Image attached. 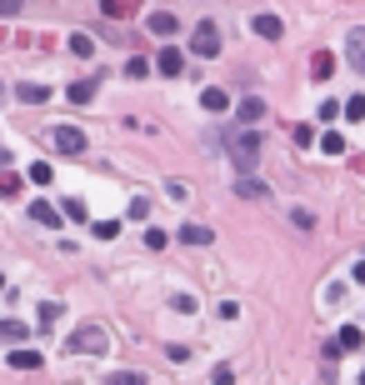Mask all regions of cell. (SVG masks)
I'll use <instances>...</instances> for the list:
<instances>
[{"mask_svg": "<svg viewBox=\"0 0 365 385\" xmlns=\"http://www.w3.org/2000/svg\"><path fill=\"white\" fill-rule=\"evenodd\" d=\"M230 160L241 165V176L255 170V160H261V135H255V125H245V131L230 135Z\"/></svg>", "mask_w": 365, "mask_h": 385, "instance_id": "1", "label": "cell"}, {"mask_svg": "<svg viewBox=\"0 0 365 385\" xmlns=\"http://www.w3.org/2000/svg\"><path fill=\"white\" fill-rule=\"evenodd\" d=\"M105 346H111L105 326H80V330L66 335V350H71V355H105Z\"/></svg>", "mask_w": 365, "mask_h": 385, "instance_id": "2", "label": "cell"}, {"mask_svg": "<svg viewBox=\"0 0 365 385\" xmlns=\"http://www.w3.org/2000/svg\"><path fill=\"white\" fill-rule=\"evenodd\" d=\"M190 50H196V55H221V30H216V20H200V26H196V40H190Z\"/></svg>", "mask_w": 365, "mask_h": 385, "instance_id": "3", "label": "cell"}, {"mask_svg": "<svg viewBox=\"0 0 365 385\" xmlns=\"http://www.w3.org/2000/svg\"><path fill=\"white\" fill-rule=\"evenodd\" d=\"M50 145H55L60 156H80L85 151V135L75 131V125H60V131H50Z\"/></svg>", "mask_w": 365, "mask_h": 385, "instance_id": "4", "label": "cell"}, {"mask_svg": "<svg viewBox=\"0 0 365 385\" xmlns=\"http://www.w3.org/2000/svg\"><path fill=\"white\" fill-rule=\"evenodd\" d=\"M346 60H350L355 75H365V30H350L346 35Z\"/></svg>", "mask_w": 365, "mask_h": 385, "instance_id": "5", "label": "cell"}, {"mask_svg": "<svg viewBox=\"0 0 365 385\" xmlns=\"http://www.w3.org/2000/svg\"><path fill=\"white\" fill-rule=\"evenodd\" d=\"M145 30H150V35H176L180 20L170 15V10H150V15H145Z\"/></svg>", "mask_w": 365, "mask_h": 385, "instance_id": "6", "label": "cell"}, {"mask_svg": "<svg viewBox=\"0 0 365 385\" xmlns=\"http://www.w3.org/2000/svg\"><path fill=\"white\" fill-rule=\"evenodd\" d=\"M200 105H205L210 115H225V111H230V91H221V85H205V91H200Z\"/></svg>", "mask_w": 365, "mask_h": 385, "instance_id": "7", "label": "cell"}, {"mask_svg": "<svg viewBox=\"0 0 365 385\" xmlns=\"http://www.w3.org/2000/svg\"><path fill=\"white\" fill-rule=\"evenodd\" d=\"M235 120H241V125H255V120H265V100H261V95H245L241 105H235Z\"/></svg>", "mask_w": 365, "mask_h": 385, "instance_id": "8", "label": "cell"}, {"mask_svg": "<svg viewBox=\"0 0 365 385\" xmlns=\"http://www.w3.org/2000/svg\"><path fill=\"white\" fill-rule=\"evenodd\" d=\"M250 26H255V35H265V40H281V35H286V26H281V15H270V10H261V15L250 20Z\"/></svg>", "mask_w": 365, "mask_h": 385, "instance_id": "9", "label": "cell"}, {"mask_svg": "<svg viewBox=\"0 0 365 385\" xmlns=\"http://www.w3.org/2000/svg\"><path fill=\"white\" fill-rule=\"evenodd\" d=\"M235 196H241V200H270V185H261V180L241 176V180H235Z\"/></svg>", "mask_w": 365, "mask_h": 385, "instance_id": "10", "label": "cell"}, {"mask_svg": "<svg viewBox=\"0 0 365 385\" xmlns=\"http://www.w3.org/2000/svg\"><path fill=\"white\" fill-rule=\"evenodd\" d=\"M156 71H160V75H180V71H185V55H180L176 46H165L160 60H156Z\"/></svg>", "mask_w": 365, "mask_h": 385, "instance_id": "11", "label": "cell"}, {"mask_svg": "<svg viewBox=\"0 0 365 385\" xmlns=\"http://www.w3.org/2000/svg\"><path fill=\"white\" fill-rule=\"evenodd\" d=\"M26 335H30L26 320H0V340H6V346H26Z\"/></svg>", "mask_w": 365, "mask_h": 385, "instance_id": "12", "label": "cell"}, {"mask_svg": "<svg viewBox=\"0 0 365 385\" xmlns=\"http://www.w3.org/2000/svg\"><path fill=\"white\" fill-rule=\"evenodd\" d=\"M10 366H15V370H40V350L15 346V350H10Z\"/></svg>", "mask_w": 365, "mask_h": 385, "instance_id": "13", "label": "cell"}, {"mask_svg": "<svg viewBox=\"0 0 365 385\" xmlns=\"http://www.w3.org/2000/svg\"><path fill=\"white\" fill-rule=\"evenodd\" d=\"M310 71H315V80H330V75H335V55H330V50H315V55H310Z\"/></svg>", "mask_w": 365, "mask_h": 385, "instance_id": "14", "label": "cell"}, {"mask_svg": "<svg viewBox=\"0 0 365 385\" xmlns=\"http://www.w3.org/2000/svg\"><path fill=\"white\" fill-rule=\"evenodd\" d=\"M100 10L111 15V20H131L135 15V0H100Z\"/></svg>", "mask_w": 365, "mask_h": 385, "instance_id": "15", "label": "cell"}, {"mask_svg": "<svg viewBox=\"0 0 365 385\" xmlns=\"http://www.w3.org/2000/svg\"><path fill=\"white\" fill-rule=\"evenodd\" d=\"M340 350H365V335H360V326H340Z\"/></svg>", "mask_w": 365, "mask_h": 385, "instance_id": "16", "label": "cell"}, {"mask_svg": "<svg viewBox=\"0 0 365 385\" xmlns=\"http://www.w3.org/2000/svg\"><path fill=\"white\" fill-rule=\"evenodd\" d=\"M320 151L326 156H346V135L340 131H320Z\"/></svg>", "mask_w": 365, "mask_h": 385, "instance_id": "17", "label": "cell"}, {"mask_svg": "<svg viewBox=\"0 0 365 385\" xmlns=\"http://www.w3.org/2000/svg\"><path fill=\"white\" fill-rule=\"evenodd\" d=\"M180 241H185V245H210V241H216V230H205V225H185V230H180Z\"/></svg>", "mask_w": 365, "mask_h": 385, "instance_id": "18", "label": "cell"}, {"mask_svg": "<svg viewBox=\"0 0 365 385\" xmlns=\"http://www.w3.org/2000/svg\"><path fill=\"white\" fill-rule=\"evenodd\" d=\"M15 95H20V100H26V105H46V100H50V91H46V85H30V80H26V85H20V91H15Z\"/></svg>", "mask_w": 365, "mask_h": 385, "instance_id": "19", "label": "cell"}, {"mask_svg": "<svg viewBox=\"0 0 365 385\" xmlns=\"http://www.w3.org/2000/svg\"><path fill=\"white\" fill-rule=\"evenodd\" d=\"M30 216H35L40 225H60V220H66V216H60L55 205H46V200H35V205H30Z\"/></svg>", "mask_w": 365, "mask_h": 385, "instance_id": "20", "label": "cell"}, {"mask_svg": "<svg viewBox=\"0 0 365 385\" xmlns=\"http://www.w3.org/2000/svg\"><path fill=\"white\" fill-rule=\"evenodd\" d=\"M71 50H75L80 60H91V55H95V40L85 35V30H75V35H71Z\"/></svg>", "mask_w": 365, "mask_h": 385, "instance_id": "21", "label": "cell"}, {"mask_svg": "<svg viewBox=\"0 0 365 385\" xmlns=\"http://www.w3.org/2000/svg\"><path fill=\"white\" fill-rule=\"evenodd\" d=\"M66 95H71L75 105H85V100H95V80H75L71 91H66Z\"/></svg>", "mask_w": 365, "mask_h": 385, "instance_id": "22", "label": "cell"}, {"mask_svg": "<svg viewBox=\"0 0 365 385\" xmlns=\"http://www.w3.org/2000/svg\"><path fill=\"white\" fill-rule=\"evenodd\" d=\"M320 360H326V366H320V375L330 380V375H335V360H340V340H330V346L320 350Z\"/></svg>", "mask_w": 365, "mask_h": 385, "instance_id": "23", "label": "cell"}, {"mask_svg": "<svg viewBox=\"0 0 365 385\" xmlns=\"http://www.w3.org/2000/svg\"><path fill=\"white\" fill-rule=\"evenodd\" d=\"M150 71H156V66H150L145 55H135V60H125V75H131V80H145Z\"/></svg>", "mask_w": 365, "mask_h": 385, "instance_id": "24", "label": "cell"}, {"mask_svg": "<svg viewBox=\"0 0 365 385\" xmlns=\"http://www.w3.org/2000/svg\"><path fill=\"white\" fill-rule=\"evenodd\" d=\"M0 196H20V176L6 170V165H0Z\"/></svg>", "mask_w": 365, "mask_h": 385, "instance_id": "25", "label": "cell"}, {"mask_svg": "<svg viewBox=\"0 0 365 385\" xmlns=\"http://www.w3.org/2000/svg\"><path fill=\"white\" fill-rule=\"evenodd\" d=\"M91 230H95V241H115V235H120V220H95Z\"/></svg>", "mask_w": 365, "mask_h": 385, "instance_id": "26", "label": "cell"}, {"mask_svg": "<svg viewBox=\"0 0 365 385\" xmlns=\"http://www.w3.org/2000/svg\"><path fill=\"white\" fill-rule=\"evenodd\" d=\"M60 216L75 220V225H85V200H66V205H60Z\"/></svg>", "mask_w": 365, "mask_h": 385, "instance_id": "27", "label": "cell"}, {"mask_svg": "<svg viewBox=\"0 0 365 385\" xmlns=\"http://www.w3.org/2000/svg\"><path fill=\"white\" fill-rule=\"evenodd\" d=\"M170 310H180V315H196V295H170Z\"/></svg>", "mask_w": 365, "mask_h": 385, "instance_id": "28", "label": "cell"}, {"mask_svg": "<svg viewBox=\"0 0 365 385\" xmlns=\"http://www.w3.org/2000/svg\"><path fill=\"white\" fill-rule=\"evenodd\" d=\"M105 385H145V375H140V370H115Z\"/></svg>", "mask_w": 365, "mask_h": 385, "instance_id": "29", "label": "cell"}, {"mask_svg": "<svg viewBox=\"0 0 365 385\" xmlns=\"http://www.w3.org/2000/svg\"><path fill=\"white\" fill-rule=\"evenodd\" d=\"M30 180H35V185H50V180H55V170H50L46 160H35V165H30Z\"/></svg>", "mask_w": 365, "mask_h": 385, "instance_id": "30", "label": "cell"}, {"mask_svg": "<svg viewBox=\"0 0 365 385\" xmlns=\"http://www.w3.org/2000/svg\"><path fill=\"white\" fill-rule=\"evenodd\" d=\"M145 245H150V250H165V245H170V235H165L160 225H150V230H145Z\"/></svg>", "mask_w": 365, "mask_h": 385, "instance_id": "31", "label": "cell"}, {"mask_svg": "<svg viewBox=\"0 0 365 385\" xmlns=\"http://www.w3.org/2000/svg\"><path fill=\"white\" fill-rule=\"evenodd\" d=\"M55 320H60V301H46V306H40V330L55 326Z\"/></svg>", "mask_w": 365, "mask_h": 385, "instance_id": "32", "label": "cell"}, {"mask_svg": "<svg viewBox=\"0 0 365 385\" xmlns=\"http://www.w3.org/2000/svg\"><path fill=\"white\" fill-rule=\"evenodd\" d=\"M346 115H350V120H365V95H350V100H346Z\"/></svg>", "mask_w": 365, "mask_h": 385, "instance_id": "33", "label": "cell"}, {"mask_svg": "<svg viewBox=\"0 0 365 385\" xmlns=\"http://www.w3.org/2000/svg\"><path fill=\"white\" fill-rule=\"evenodd\" d=\"M210 380H216V385H235V366H216V370H210Z\"/></svg>", "mask_w": 365, "mask_h": 385, "instance_id": "34", "label": "cell"}, {"mask_svg": "<svg viewBox=\"0 0 365 385\" xmlns=\"http://www.w3.org/2000/svg\"><path fill=\"white\" fill-rule=\"evenodd\" d=\"M145 216H150V200L135 196V200H131V220H145Z\"/></svg>", "mask_w": 365, "mask_h": 385, "instance_id": "35", "label": "cell"}, {"mask_svg": "<svg viewBox=\"0 0 365 385\" xmlns=\"http://www.w3.org/2000/svg\"><path fill=\"white\" fill-rule=\"evenodd\" d=\"M165 196L176 200V205H185V185H180V180H170V185H165Z\"/></svg>", "mask_w": 365, "mask_h": 385, "instance_id": "36", "label": "cell"}, {"mask_svg": "<svg viewBox=\"0 0 365 385\" xmlns=\"http://www.w3.org/2000/svg\"><path fill=\"white\" fill-rule=\"evenodd\" d=\"M20 10V0H0V20H6V15H15Z\"/></svg>", "mask_w": 365, "mask_h": 385, "instance_id": "37", "label": "cell"}, {"mask_svg": "<svg viewBox=\"0 0 365 385\" xmlns=\"http://www.w3.org/2000/svg\"><path fill=\"white\" fill-rule=\"evenodd\" d=\"M350 281H360V285H365V261H355V270H350Z\"/></svg>", "mask_w": 365, "mask_h": 385, "instance_id": "38", "label": "cell"}, {"mask_svg": "<svg viewBox=\"0 0 365 385\" xmlns=\"http://www.w3.org/2000/svg\"><path fill=\"white\" fill-rule=\"evenodd\" d=\"M360 385H365V370H360Z\"/></svg>", "mask_w": 365, "mask_h": 385, "instance_id": "39", "label": "cell"}, {"mask_svg": "<svg viewBox=\"0 0 365 385\" xmlns=\"http://www.w3.org/2000/svg\"><path fill=\"white\" fill-rule=\"evenodd\" d=\"M0 285H6V281H0Z\"/></svg>", "mask_w": 365, "mask_h": 385, "instance_id": "40", "label": "cell"}]
</instances>
